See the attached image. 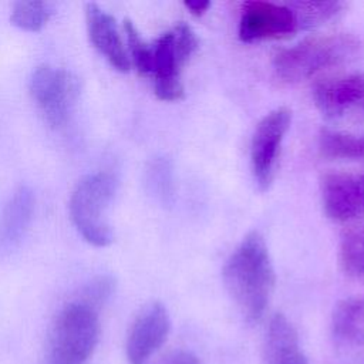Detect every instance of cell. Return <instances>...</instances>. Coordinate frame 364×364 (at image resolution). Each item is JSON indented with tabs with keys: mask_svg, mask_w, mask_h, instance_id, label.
<instances>
[{
	"mask_svg": "<svg viewBox=\"0 0 364 364\" xmlns=\"http://www.w3.org/2000/svg\"><path fill=\"white\" fill-rule=\"evenodd\" d=\"M225 286L249 321H257L269 307L276 286V274L264 237L259 232L247 233L226 259Z\"/></svg>",
	"mask_w": 364,
	"mask_h": 364,
	"instance_id": "obj_1",
	"label": "cell"
},
{
	"mask_svg": "<svg viewBox=\"0 0 364 364\" xmlns=\"http://www.w3.org/2000/svg\"><path fill=\"white\" fill-rule=\"evenodd\" d=\"M358 50L360 41L353 34H318L280 50L274 55L273 68L283 81L300 82L353 60Z\"/></svg>",
	"mask_w": 364,
	"mask_h": 364,
	"instance_id": "obj_2",
	"label": "cell"
},
{
	"mask_svg": "<svg viewBox=\"0 0 364 364\" xmlns=\"http://www.w3.org/2000/svg\"><path fill=\"white\" fill-rule=\"evenodd\" d=\"M100 338V311L73 299L57 314L48 338L47 364H87Z\"/></svg>",
	"mask_w": 364,
	"mask_h": 364,
	"instance_id": "obj_3",
	"label": "cell"
},
{
	"mask_svg": "<svg viewBox=\"0 0 364 364\" xmlns=\"http://www.w3.org/2000/svg\"><path fill=\"white\" fill-rule=\"evenodd\" d=\"M117 188L118 181L114 173L97 171L84 175L70 195V218L81 236L94 246H108L114 240L107 210Z\"/></svg>",
	"mask_w": 364,
	"mask_h": 364,
	"instance_id": "obj_4",
	"label": "cell"
},
{
	"mask_svg": "<svg viewBox=\"0 0 364 364\" xmlns=\"http://www.w3.org/2000/svg\"><path fill=\"white\" fill-rule=\"evenodd\" d=\"M198 37L186 23H178L161 34L152 46L154 90L162 101L183 98L182 68L198 48Z\"/></svg>",
	"mask_w": 364,
	"mask_h": 364,
	"instance_id": "obj_5",
	"label": "cell"
},
{
	"mask_svg": "<svg viewBox=\"0 0 364 364\" xmlns=\"http://www.w3.org/2000/svg\"><path fill=\"white\" fill-rule=\"evenodd\" d=\"M28 90L44 119L51 127L60 128L73 115L81 84L77 74L68 68L40 64L31 73Z\"/></svg>",
	"mask_w": 364,
	"mask_h": 364,
	"instance_id": "obj_6",
	"label": "cell"
},
{
	"mask_svg": "<svg viewBox=\"0 0 364 364\" xmlns=\"http://www.w3.org/2000/svg\"><path fill=\"white\" fill-rule=\"evenodd\" d=\"M313 100L330 121H364V73L340 74L316 82Z\"/></svg>",
	"mask_w": 364,
	"mask_h": 364,
	"instance_id": "obj_7",
	"label": "cell"
},
{
	"mask_svg": "<svg viewBox=\"0 0 364 364\" xmlns=\"http://www.w3.org/2000/svg\"><path fill=\"white\" fill-rule=\"evenodd\" d=\"M291 109L277 107L266 114L255 128L250 142V168L260 189H267L276 175L284 135L290 127Z\"/></svg>",
	"mask_w": 364,
	"mask_h": 364,
	"instance_id": "obj_8",
	"label": "cell"
},
{
	"mask_svg": "<svg viewBox=\"0 0 364 364\" xmlns=\"http://www.w3.org/2000/svg\"><path fill=\"white\" fill-rule=\"evenodd\" d=\"M299 28L297 17L290 6L264 0H250L242 4L239 37L246 43L287 38Z\"/></svg>",
	"mask_w": 364,
	"mask_h": 364,
	"instance_id": "obj_9",
	"label": "cell"
},
{
	"mask_svg": "<svg viewBox=\"0 0 364 364\" xmlns=\"http://www.w3.org/2000/svg\"><path fill=\"white\" fill-rule=\"evenodd\" d=\"M320 193L328 219L346 223L364 218V171L324 173Z\"/></svg>",
	"mask_w": 364,
	"mask_h": 364,
	"instance_id": "obj_10",
	"label": "cell"
},
{
	"mask_svg": "<svg viewBox=\"0 0 364 364\" xmlns=\"http://www.w3.org/2000/svg\"><path fill=\"white\" fill-rule=\"evenodd\" d=\"M171 318L166 307L152 301L141 309L134 318L125 341V354L129 364H145L166 341Z\"/></svg>",
	"mask_w": 364,
	"mask_h": 364,
	"instance_id": "obj_11",
	"label": "cell"
},
{
	"mask_svg": "<svg viewBox=\"0 0 364 364\" xmlns=\"http://www.w3.org/2000/svg\"><path fill=\"white\" fill-rule=\"evenodd\" d=\"M85 24L92 46L109 61L114 68L128 71L132 64L115 17L95 3H87Z\"/></svg>",
	"mask_w": 364,
	"mask_h": 364,
	"instance_id": "obj_12",
	"label": "cell"
},
{
	"mask_svg": "<svg viewBox=\"0 0 364 364\" xmlns=\"http://www.w3.org/2000/svg\"><path fill=\"white\" fill-rule=\"evenodd\" d=\"M331 336L341 351L364 353V297H348L334 307Z\"/></svg>",
	"mask_w": 364,
	"mask_h": 364,
	"instance_id": "obj_13",
	"label": "cell"
},
{
	"mask_svg": "<svg viewBox=\"0 0 364 364\" xmlns=\"http://www.w3.org/2000/svg\"><path fill=\"white\" fill-rule=\"evenodd\" d=\"M266 364H307L300 347L297 330L282 313H276L267 326L264 341Z\"/></svg>",
	"mask_w": 364,
	"mask_h": 364,
	"instance_id": "obj_14",
	"label": "cell"
},
{
	"mask_svg": "<svg viewBox=\"0 0 364 364\" xmlns=\"http://www.w3.org/2000/svg\"><path fill=\"white\" fill-rule=\"evenodd\" d=\"M34 192L27 185H20L3 208L0 216V247L9 249L24 236L34 212Z\"/></svg>",
	"mask_w": 364,
	"mask_h": 364,
	"instance_id": "obj_15",
	"label": "cell"
},
{
	"mask_svg": "<svg viewBox=\"0 0 364 364\" xmlns=\"http://www.w3.org/2000/svg\"><path fill=\"white\" fill-rule=\"evenodd\" d=\"M318 151L324 158L364 161V134L321 129L318 135Z\"/></svg>",
	"mask_w": 364,
	"mask_h": 364,
	"instance_id": "obj_16",
	"label": "cell"
},
{
	"mask_svg": "<svg viewBox=\"0 0 364 364\" xmlns=\"http://www.w3.org/2000/svg\"><path fill=\"white\" fill-rule=\"evenodd\" d=\"M338 260L343 272L355 280H364V222L350 228L341 237Z\"/></svg>",
	"mask_w": 364,
	"mask_h": 364,
	"instance_id": "obj_17",
	"label": "cell"
},
{
	"mask_svg": "<svg viewBox=\"0 0 364 364\" xmlns=\"http://www.w3.org/2000/svg\"><path fill=\"white\" fill-rule=\"evenodd\" d=\"M53 14V6L47 1H17L13 4L10 20L14 26L38 31L43 28Z\"/></svg>",
	"mask_w": 364,
	"mask_h": 364,
	"instance_id": "obj_18",
	"label": "cell"
},
{
	"mask_svg": "<svg viewBox=\"0 0 364 364\" xmlns=\"http://www.w3.org/2000/svg\"><path fill=\"white\" fill-rule=\"evenodd\" d=\"M344 7L338 0H307L293 4V11L297 17L299 27H313L337 16Z\"/></svg>",
	"mask_w": 364,
	"mask_h": 364,
	"instance_id": "obj_19",
	"label": "cell"
},
{
	"mask_svg": "<svg viewBox=\"0 0 364 364\" xmlns=\"http://www.w3.org/2000/svg\"><path fill=\"white\" fill-rule=\"evenodd\" d=\"M124 31L127 37V50L131 64L142 75H151L152 68V46H149L139 34L131 20H124Z\"/></svg>",
	"mask_w": 364,
	"mask_h": 364,
	"instance_id": "obj_20",
	"label": "cell"
},
{
	"mask_svg": "<svg viewBox=\"0 0 364 364\" xmlns=\"http://www.w3.org/2000/svg\"><path fill=\"white\" fill-rule=\"evenodd\" d=\"M115 286L117 283L112 276L100 274L84 284L75 299L100 311L101 307H104L105 303L112 297Z\"/></svg>",
	"mask_w": 364,
	"mask_h": 364,
	"instance_id": "obj_21",
	"label": "cell"
},
{
	"mask_svg": "<svg viewBox=\"0 0 364 364\" xmlns=\"http://www.w3.org/2000/svg\"><path fill=\"white\" fill-rule=\"evenodd\" d=\"M158 364H203L198 355L188 350H173L168 353Z\"/></svg>",
	"mask_w": 364,
	"mask_h": 364,
	"instance_id": "obj_22",
	"label": "cell"
},
{
	"mask_svg": "<svg viewBox=\"0 0 364 364\" xmlns=\"http://www.w3.org/2000/svg\"><path fill=\"white\" fill-rule=\"evenodd\" d=\"M183 6L195 16H202L209 7L210 1H203V0H185Z\"/></svg>",
	"mask_w": 364,
	"mask_h": 364,
	"instance_id": "obj_23",
	"label": "cell"
}]
</instances>
